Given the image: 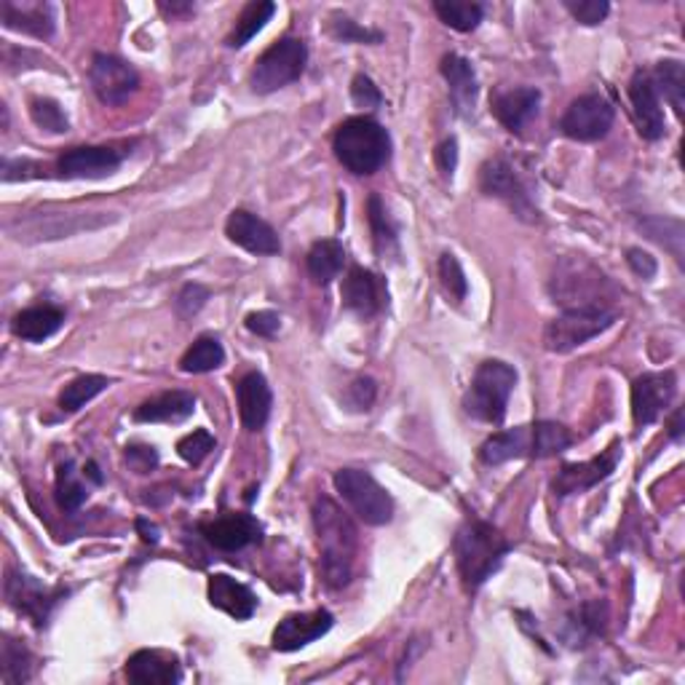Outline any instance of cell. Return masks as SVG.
Wrapping results in <instances>:
<instances>
[{
    "label": "cell",
    "mask_w": 685,
    "mask_h": 685,
    "mask_svg": "<svg viewBox=\"0 0 685 685\" xmlns=\"http://www.w3.org/2000/svg\"><path fill=\"white\" fill-rule=\"evenodd\" d=\"M212 450H214V437L203 429L194 431V434L183 437V440L177 442V453H180V458L194 466H199L201 461L212 453Z\"/></svg>",
    "instance_id": "41"
},
{
    "label": "cell",
    "mask_w": 685,
    "mask_h": 685,
    "mask_svg": "<svg viewBox=\"0 0 685 685\" xmlns=\"http://www.w3.org/2000/svg\"><path fill=\"white\" fill-rule=\"evenodd\" d=\"M479 188H483L487 196H496V199L509 203L520 218L524 220L539 218V209L530 201L528 188H524V183L515 172V166L506 162V158L498 156L483 166V172H479Z\"/></svg>",
    "instance_id": "12"
},
{
    "label": "cell",
    "mask_w": 685,
    "mask_h": 685,
    "mask_svg": "<svg viewBox=\"0 0 685 685\" xmlns=\"http://www.w3.org/2000/svg\"><path fill=\"white\" fill-rule=\"evenodd\" d=\"M515 384H517L515 367H509V364L498 360L483 362L477 367V373H474L472 388L466 391L464 410L483 423L493 426L504 423L506 405H509Z\"/></svg>",
    "instance_id": "5"
},
{
    "label": "cell",
    "mask_w": 685,
    "mask_h": 685,
    "mask_svg": "<svg viewBox=\"0 0 685 685\" xmlns=\"http://www.w3.org/2000/svg\"><path fill=\"white\" fill-rule=\"evenodd\" d=\"M619 458H621V448H619V442H614L603 455H597V458L584 461V464H563L552 483L554 493H557L560 498H565V496H578V493L592 490V487L600 485L603 479H608L610 474L616 472Z\"/></svg>",
    "instance_id": "14"
},
{
    "label": "cell",
    "mask_w": 685,
    "mask_h": 685,
    "mask_svg": "<svg viewBox=\"0 0 685 685\" xmlns=\"http://www.w3.org/2000/svg\"><path fill=\"white\" fill-rule=\"evenodd\" d=\"M274 14H276V5L270 3V0H255V3L244 5V11L239 14L231 38H228V46L231 48L246 46V43L255 38V35L265 27V22H270V16Z\"/></svg>",
    "instance_id": "31"
},
{
    "label": "cell",
    "mask_w": 685,
    "mask_h": 685,
    "mask_svg": "<svg viewBox=\"0 0 685 685\" xmlns=\"http://www.w3.org/2000/svg\"><path fill=\"white\" fill-rule=\"evenodd\" d=\"M335 490L351 506L356 517L367 524H388L394 517L391 496L362 468H341L335 474Z\"/></svg>",
    "instance_id": "8"
},
{
    "label": "cell",
    "mask_w": 685,
    "mask_h": 685,
    "mask_svg": "<svg viewBox=\"0 0 685 685\" xmlns=\"http://www.w3.org/2000/svg\"><path fill=\"white\" fill-rule=\"evenodd\" d=\"M110 386V380L104 375H81V378L70 380L65 386V391L59 394V407L65 412L81 410L84 405H89L91 399L100 397L104 388Z\"/></svg>",
    "instance_id": "35"
},
{
    "label": "cell",
    "mask_w": 685,
    "mask_h": 685,
    "mask_svg": "<svg viewBox=\"0 0 685 685\" xmlns=\"http://www.w3.org/2000/svg\"><path fill=\"white\" fill-rule=\"evenodd\" d=\"M209 300V289L201 284H185L183 292L177 295V313L180 317H194L203 308V302Z\"/></svg>",
    "instance_id": "46"
},
{
    "label": "cell",
    "mask_w": 685,
    "mask_h": 685,
    "mask_svg": "<svg viewBox=\"0 0 685 685\" xmlns=\"http://www.w3.org/2000/svg\"><path fill=\"white\" fill-rule=\"evenodd\" d=\"M367 212H369V225H373L375 250H378L380 257H388L391 252H397V225H394L391 218H388L380 196H369Z\"/></svg>",
    "instance_id": "36"
},
{
    "label": "cell",
    "mask_w": 685,
    "mask_h": 685,
    "mask_svg": "<svg viewBox=\"0 0 685 685\" xmlns=\"http://www.w3.org/2000/svg\"><path fill=\"white\" fill-rule=\"evenodd\" d=\"M84 474H89V477H91V483H95V485H102V474H100V468H97V464H95V461H89V464H86V468H84Z\"/></svg>",
    "instance_id": "54"
},
{
    "label": "cell",
    "mask_w": 685,
    "mask_h": 685,
    "mask_svg": "<svg viewBox=\"0 0 685 685\" xmlns=\"http://www.w3.org/2000/svg\"><path fill=\"white\" fill-rule=\"evenodd\" d=\"M137 530L142 533V541H147V544H158V539H162V530L147 520H137Z\"/></svg>",
    "instance_id": "51"
},
{
    "label": "cell",
    "mask_w": 685,
    "mask_h": 685,
    "mask_svg": "<svg viewBox=\"0 0 685 685\" xmlns=\"http://www.w3.org/2000/svg\"><path fill=\"white\" fill-rule=\"evenodd\" d=\"M455 164H458V145H455V140L442 142L440 151H437V166H440L442 175L453 177Z\"/></svg>",
    "instance_id": "50"
},
{
    "label": "cell",
    "mask_w": 685,
    "mask_h": 685,
    "mask_svg": "<svg viewBox=\"0 0 685 685\" xmlns=\"http://www.w3.org/2000/svg\"><path fill=\"white\" fill-rule=\"evenodd\" d=\"M86 498H89V490L86 485L78 479L76 464L67 461V464L59 466L57 472V504L59 509L65 511H78L84 506Z\"/></svg>",
    "instance_id": "37"
},
{
    "label": "cell",
    "mask_w": 685,
    "mask_h": 685,
    "mask_svg": "<svg viewBox=\"0 0 685 685\" xmlns=\"http://www.w3.org/2000/svg\"><path fill=\"white\" fill-rule=\"evenodd\" d=\"M541 91L530 89V86H520V89H498L490 97V110L498 121L504 123L509 132L520 134L524 123L539 113Z\"/></svg>",
    "instance_id": "23"
},
{
    "label": "cell",
    "mask_w": 685,
    "mask_h": 685,
    "mask_svg": "<svg viewBox=\"0 0 685 685\" xmlns=\"http://www.w3.org/2000/svg\"><path fill=\"white\" fill-rule=\"evenodd\" d=\"M442 76L450 86V97L458 113H472L474 102H477V76H474L472 62L458 57V54H448L442 59Z\"/></svg>",
    "instance_id": "28"
},
{
    "label": "cell",
    "mask_w": 685,
    "mask_h": 685,
    "mask_svg": "<svg viewBox=\"0 0 685 685\" xmlns=\"http://www.w3.org/2000/svg\"><path fill=\"white\" fill-rule=\"evenodd\" d=\"M351 97H354V102L360 104V108H380L384 104V95H380V89L375 86L373 81H369L367 76H356L354 84H351Z\"/></svg>",
    "instance_id": "47"
},
{
    "label": "cell",
    "mask_w": 685,
    "mask_h": 685,
    "mask_svg": "<svg viewBox=\"0 0 685 685\" xmlns=\"http://www.w3.org/2000/svg\"><path fill=\"white\" fill-rule=\"evenodd\" d=\"M30 651L22 643L5 638L3 643V681L5 683H24L30 681Z\"/></svg>",
    "instance_id": "38"
},
{
    "label": "cell",
    "mask_w": 685,
    "mask_h": 685,
    "mask_svg": "<svg viewBox=\"0 0 685 685\" xmlns=\"http://www.w3.org/2000/svg\"><path fill=\"white\" fill-rule=\"evenodd\" d=\"M65 324V311L54 306H33V308H24L22 313H16L14 330L16 338L30 343H43L46 338H52L59 327Z\"/></svg>",
    "instance_id": "29"
},
{
    "label": "cell",
    "mask_w": 685,
    "mask_h": 685,
    "mask_svg": "<svg viewBox=\"0 0 685 685\" xmlns=\"http://www.w3.org/2000/svg\"><path fill=\"white\" fill-rule=\"evenodd\" d=\"M203 539L220 552H239L250 544H261L263 524L252 515H228L201 524Z\"/></svg>",
    "instance_id": "19"
},
{
    "label": "cell",
    "mask_w": 685,
    "mask_h": 685,
    "mask_svg": "<svg viewBox=\"0 0 685 685\" xmlns=\"http://www.w3.org/2000/svg\"><path fill=\"white\" fill-rule=\"evenodd\" d=\"M123 458H126V464L134 474H151L158 466V453L151 444H129Z\"/></svg>",
    "instance_id": "44"
},
{
    "label": "cell",
    "mask_w": 685,
    "mask_h": 685,
    "mask_svg": "<svg viewBox=\"0 0 685 685\" xmlns=\"http://www.w3.org/2000/svg\"><path fill=\"white\" fill-rule=\"evenodd\" d=\"M196 397L188 391H169L156 399H147L134 410V421L140 423H180L194 416Z\"/></svg>",
    "instance_id": "27"
},
{
    "label": "cell",
    "mask_w": 685,
    "mask_h": 685,
    "mask_svg": "<svg viewBox=\"0 0 685 685\" xmlns=\"http://www.w3.org/2000/svg\"><path fill=\"white\" fill-rule=\"evenodd\" d=\"M341 295L343 306L362 319L378 317L388 302L386 281L378 274H373V270L362 268V265H354L349 270V276L343 279Z\"/></svg>",
    "instance_id": "16"
},
{
    "label": "cell",
    "mask_w": 685,
    "mask_h": 685,
    "mask_svg": "<svg viewBox=\"0 0 685 685\" xmlns=\"http://www.w3.org/2000/svg\"><path fill=\"white\" fill-rule=\"evenodd\" d=\"M308 274L317 284H330L332 279H338V274L343 270L345 265V250L341 242L335 239H324V242H317L308 252Z\"/></svg>",
    "instance_id": "30"
},
{
    "label": "cell",
    "mask_w": 685,
    "mask_h": 685,
    "mask_svg": "<svg viewBox=\"0 0 685 685\" xmlns=\"http://www.w3.org/2000/svg\"><path fill=\"white\" fill-rule=\"evenodd\" d=\"M121 162L123 153L115 147H73L59 158V172L73 180H100L113 175Z\"/></svg>",
    "instance_id": "21"
},
{
    "label": "cell",
    "mask_w": 685,
    "mask_h": 685,
    "mask_svg": "<svg viewBox=\"0 0 685 685\" xmlns=\"http://www.w3.org/2000/svg\"><path fill=\"white\" fill-rule=\"evenodd\" d=\"M616 322V311L608 306H582V308H565L557 319L546 324L544 330V345L554 354H567V351L578 349V345L589 343L600 332L608 330Z\"/></svg>",
    "instance_id": "6"
},
{
    "label": "cell",
    "mask_w": 685,
    "mask_h": 685,
    "mask_svg": "<svg viewBox=\"0 0 685 685\" xmlns=\"http://www.w3.org/2000/svg\"><path fill=\"white\" fill-rule=\"evenodd\" d=\"M89 81L95 95L100 97V102L110 104V108H119V104L126 102L137 91L140 76L126 59L113 57V54H97L91 59Z\"/></svg>",
    "instance_id": "11"
},
{
    "label": "cell",
    "mask_w": 685,
    "mask_h": 685,
    "mask_svg": "<svg viewBox=\"0 0 685 685\" xmlns=\"http://www.w3.org/2000/svg\"><path fill=\"white\" fill-rule=\"evenodd\" d=\"M313 528H317L319 552H322V576L327 586L343 589L354 576L360 533L351 517L332 498H317L313 504Z\"/></svg>",
    "instance_id": "1"
},
{
    "label": "cell",
    "mask_w": 685,
    "mask_h": 685,
    "mask_svg": "<svg viewBox=\"0 0 685 685\" xmlns=\"http://www.w3.org/2000/svg\"><path fill=\"white\" fill-rule=\"evenodd\" d=\"M0 22L3 27L16 33L33 35V38H52L57 27V16L48 3H30V0H3L0 3Z\"/></svg>",
    "instance_id": "22"
},
{
    "label": "cell",
    "mask_w": 685,
    "mask_h": 685,
    "mask_svg": "<svg viewBox=\"0 0 685 685\" xmlns=\"http://www.w3.org/2000/svg\"><path fill=\"white\" fill-rule=\"evenodd\" d=\"M565 9L571 11L582 24H600L608 16L610 5L605 0H565Z\"/></svg>",
    "instance_id": "43"
},
{
    "label": "cell",
    "mask_w": 685,
    "mask_h": 685,
    "mask_svg": "<svg viewBox=\"0 0 685 685\" xmlns=\"http://www.w3.org/2000/svg\"><path fill=\"white\" fill-rule=\"evenodd\" d=\"M653 84H656L659 95H664L670 100L672 108H675L677 115H683L685 108V67L683 62L677 59H666L659 62L656 70L651 73Z\"/></svg>",
    "instance_id": "33"
},
{
    "label": "cell",
    "mask_w": 685,
    "mask_h": 685,
    "mask_svg": "<svg viewBox=\"0 0 685 685\" xmlns=\"http://www.w3.org/2000/svg\"><path fill=\"white\" fill-rule=\"evenodd\" d=\"M375 402V380L373 378H356L354 384L345 388V405L349 410H369V405Z\"/></svg>",
    "instance_id": "45"
},
{
    "label": "cell",
    "mask_w": 685,
    "mask_h": 685,
    "mask_svg": "<svg viewBox=\"0 0 685 685\" xmlns=\"http://www.w3.org/2000/svg\"><path fill=\"white\" fill-rule=\"evenodd\" d=\"M627 255H629V257H627L629 268H632L634 274L643 276V279H651V276H656V261H653V257L648 255V252H643V250H629Z\"/></svg>",
    "instance_id": "49"
},
{
    "label": "cell",
    "mask_w": 685,
    "mask_h": 685,
    "mask_svg": "<svg viewBox=\"0 0 685 685\" xmlns=\"http://www.w3.org/2000/svg\"><path fill=\"white\" fill-rule=\"evenodd\" d=\"M222 362H225V349H222V343L218 338L203 335L185 351V356L180 360V369L190 375H201L218 369Z\"/></svg>",
    "instance_id": "32"
},
{
    "label": "cell",
    "mask_w": 685,
    "mask_h": 685,
    "mask_svg": "<svg viewBox=\"0 0 685 685\" xmlns=\"http://www.w3.org/2000/svg\"><path fill=\"white\" fill-rule=\"evenodd\" d=\"M332 35L341 38L343 43H380V38H384V35L375 33V30L360 27V24L351 22L349 16H338V20L332 22Z\"/></svg>",
    "instance_id": "42"
},
{
    "label": "cell",
    "mask_w": 685,
    "mask_h": 685,
    "mask_svg": "<svg viewBox=\"0 0 685 685\" xmlns=\"http://www.w3.org/2000/svg\"><path fill=\"white\" fill-rule=\"evenodd\" d=\"M614 119V104L603 95H584L573 100L571 108L565 110L560 129H563L565 137L576 142H597L610 132Z\"/></svg>",
    "instance_id": "10"
},
{
    "label": "cell",
    "mask_w": 685,
    "mask_h": 685,
    "mask_svg": "<svg viewBox=\"0 0 685 685\" xmlns=\"http://www.w3.org/2000/svg\"><path fill=\"white\" fill-rule=\"evenodd\" d=\"M335 619H332L330 610H313V614H292L287 619L279 621V627L274 629V648L281 653L300 651L313 640L324 638L330 632Z\"/></svg>",
    "instance_id": "18"
},
{
    "label": "cell",
    "mask_w": 685,
    "mask_h": 685,
    "mask_svg": "<svg viewBox=\"0 0 685 685\" xmlns=\"http://www.w3.org/2000/svg\"><path fill=\"white\" fill-rule=\"evenodd\" d=\"M236 399L244 429L261 431L270 416V405H274L268 380L261 373H246L236 386Z\"/></svg>",
    "instance_id": "24"
},
{
    "label": "cell",
    "mask_w": 685,
    "mask_h": 685,
    "mask_svg": "<svg viewBox=\"0 0 685 685\" xmlns=\"http://www.w3.org/2000/svg\"><path fill=\"white\" fill-rule=\"evenodd\" d=\"M129 683L137 685H172L183 681V670L175 656L162 651H137L126 662Z\"/></svg>",
    "instance_id": "25"
},
{
    "label": "cell",
    "mask_w": 685,
    "mask_h": 685,
    "mask_svg": "<svg viewBox=\"0 0 685 685\" xmlns=\"http://www.w3.org/2000/svg\"><path fill=\"white\" fill-rule=\"evenodd\" d=\"M434 11L448 27L458 30V33H472V30H477V24L483 22L485 16L483 5L464 3V0H437Z\"/></svg>",
    "instance_id": "34"
},
{
    "label": "cell",
    "mask_w": 685,
    "mask_h": 685,
    "mask_svg": "<svg viewBox=\"0 0 685 685\" xmlns=\"http://www.w3.org/2000/svg\"><path fill=\"white\" fill-rule=\"evenodd\" d=\"M453 549L458 573L468 592L479 589L509 554V544H506L501 530L493 528L490 522L477 520V517H466V522L455 533Z\"/></svg>",
    "instance_id": "3"
},
{
    "label": "cell",
    "mask_w": 685,
    "mask_h": 685,
    "mask_svg": "<svg viewBox=\"0 0 685 685\" xmlns=\"http://www.w3.org/2000/svg\"><path fill=\"white\" fill-rule=\"evenodd\" d=\"M603 287L605 276L600 270L592 268L589 263L571 261L554 274L552 281V295L554 302L565 308H582V306H605L603 302Z\"/></svg>",
    "instance_id": "9"
},
{
    "label": "cell",
    "mask_w": 685,
    "mask_h": 685,
    "mask_svg": "<svg viewBox=\"0 0 685 685\" xmlns=\"http://www.w3.org/2000/svg\"><path fill=\"white\" fill-rule=\"evenodd\" d=\"M440 279H442V287L448 289L450 298H455L458 302L466 298V292H468L466 274H464V268H461L458 257L450 255V252H444V255L440 257Z\"/></svg>",
    "instance_id": "40"
},
{
    "label": "cell",
    "mask_w": 685,
    "mask_h": 685,
    "mask_svg": "<svg viewBox=\"0 0 685 685\" xmlns=\"http://www.w3.org/2000/svg\"><path fill=\"white\" fill-rule=\"evenodd\" d=\"M158 9H162L164 14L177 16V14H188V11H194V3H162Z\"/></svg>",
    "instance_id": "52"
},
{
    "label": "cell",
    "mask_w": 685,
    "mask_h": 685,
    "mask_svg": "<svg viewBox=\"0 0 685 685\" xmlns=\"http://www.w3.org/2000/svg\"><path fill=\"white\" fill-rule=\"evenodd\" d=\"M30 115H33V121L38 123L41 129H46V132L52 134H62L70 129L65 110H62L59 102L54 100H41V97H35V100L30 102Z\"/></svg>",
    "instance_id": "39"
},
{
    "label": "cell",
    "mask_w": 685,
    "mask_h": 685,
    "mask_svg": "<svg viewBox=\"0 0 685 685\" xmlns=\"http://www.w3.org/2000/svg\"><path fill=\"white\" fill-rule=\"evenodd\" d=\"M225 233L233 244L252 252V255H279L281 250V242L274 228L257 218V214L246 212V209L231 212V218L225 222Z\"/></svg>",
    "instance_id": "20"
},
{
    "label": "cell",
    "mask_w": 685,
    "mask_h": 685,
    "mask_svg": "<svg viewBox=\"0 0 685 685\" xmlns=\"http://www.w3.org/2000/svg\"><path fill=\"white\" fill-rule=\"evenodd\" d=\"M677 391L675 373H645L632 386V416L638 429L659 421Z\"/></svg>",
    "instance_id": "15"
},
{
    "label": "cell",
    "mask_w": 685,
    "mask_h": 685,
    "mask_svg": "<svg viewBox=\"0 0 685 685\" xmlns=\"http://www.w3.org/2000/svg\"><path fill=\"white\" fill-rule=\"evenodd\" d=\"M209 603H212L214 608L225 610V614L233 616L236 621L252 619V614H255L257 608V597L252 595L250 586L225 576V573H214V576L209 578Z\"/></svg>",
    "instance_id": "26"
},
{
    "label": "cell",
    "mask_w": 685,
    "mask_h": 685,
    "mask_svg": "<svg viewBox=\"0 0 685 685\" xmlns=\"http://www.w3.org/2000/svg\"><path fill=\"white\" fill-rule=\"evenodd\" d=\"M306 43L298 38H281L279 43L268 48L261 59L252 67V91L257 95H270V91H279L284 86L295 84L306 70Z\"/></svg>",
    "instance_id": "7"
},
{
    "label": "cell",
    "mask_w": 685,
    "mask_h": 685,
    "mask_svg": "<svg viewBox=\"0 0 685 685\" xmlns=\"http://www.w3.org/2000/svg\"><path fill=\"white\" fill-rule=\"evenodd\" d=\"M332 151L351 175L367 177L391 158V137L378 121L369 115L343 121L332 137Z\"/></svg>",
    "instance_id": "4"
},
{
    "label": "cell",
    "mask_w": 685,
    "mask_h": 685,
    "mask_svg": "<svg viewBox=\"0 0 685 685\" xmlns=\"http://www.w3.org/2000/svg\"><path fill=\"white\" fill-rule=\"evenodd\" d=\"M65 595V589H48L41 582H35L33 576H24V573H9L5 578V597H9L11 608L16 614L27 616L35 627H46L52 608L59 603V597Z\"/></svg>",
    "instance_id": "13"
},
{
    "label": "cell",
    "mask_w": 685,
    "mask_h": 685,
    "mask_svg": "<svg viewBox=\"0 0 685 685\" xmlns=\"http://www.w3.org/2000/svg\"><path fill=\"white\" fill-rule=\"evenodd\" d=\"M629 102H632V115L638 123L640 137L645 140H662L664 137V110L662 97H659L656 84H653L651 73L638 70L629 81Z\"/></svg>",
    "instance_id": "17"
},
{
    "label": "cell",
    "mask_w": 685,
    "mask_h": 685,
    "mask_svg": "<svg viewBox=\"0 0 685 685\" xmlns=\"http://www.w3.org/2000/svg\"><path fill=\"white\" fill-rule=\"evenodd\" d=\"M681 421H683V410H677V412H675V418H672V423H670V434H672V440H681V434H683V426H681Z\"/></svg>",
    "instance_id": "53"
},
{
    "label": "cell",
    "mask_w": 685,
    "mask_h": 685,
    "mask_svg": "<svg viewBox=\"0 0 685 685\" xmlns=\"http://www.w3.org/2000/svg\"><path fill=\"white\" fill-rule=\"evenodd\" d=\"M279 327H281V319H279V313H274V311H257L246 317V330H250L252 335L274 338L276 332H279Z\"/></svg>",
    "instance_id": "48"
},
{
    "label": "cell",
    "mask_w": 685,
    "mask_h": 685,
    "mask_svg": "<svg viewBox=\"0 0 685 685\" xmlns=\"http://www.w3.org/2000/svg\"><path fill=\"white\" fill-rule=\"evenodd\" d=\"M573 444L571 431L552 421H539L517 429L498 431L479 450V458L487 466L506 464L515 458H552Z\"/></svg>",
    "instance_id": "2"
}]
</instances>
